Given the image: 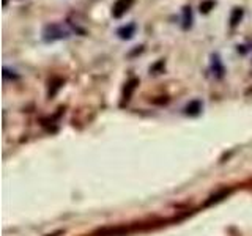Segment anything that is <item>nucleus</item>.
Wrapping results in <instances>:
<instances>
[{"instance_id":"nucleus-12","label":"nucleus","mask_w":252,"mask_h":236,"mask_svg":"<svg viewBox=\"0 0 252 236\" xmlns=\"http://www.w3.org/2000/svg\"><path fill=\"white\" fill-rule=\"evenodd\" d=\"M162 66H164V60H159V61H158V63H156V65L153 66V68H150V71H153V73H155V74H158V73H156V71H158V69H161Z\"/></svg>"},{"instance_id":"nucleus-10","label":"nucleus","mask_w":252,"mask_h":236,"mask_svg":"<svg viewBox=\"0 0 252 236\" xmlns=\"http://www.w3.org/2000/svg\"><path fill=\"white\" fill-rule=\"evenodd\" d=\"M202 110V102L200 101H192L186 106V114L188 115H197Z\"/></svg>"},{"instance_id":"nucleus-11","label":"nucleus","mask_w":252,"mask_h":236,"mask_svg":"<svg viewBox=\"0 0 252 236\" xmlns=\"http://www.w3.org/2000/svg\"><path fill=\"white\" fill-rule=\"evenodd\" d=\"M215 6H216V0H202L199 8H200V13L208 14Z\"/></svg>"},{"instance_id":"nucleus-6","label":"nucleus","mask_w":252,"mask_h":236,"mask_svg":"<svg viewBox=\"0 0 252 236\" xmlns=\"http://www.w3.org/2000/svg\"><path fill=\"white\" fill-rule=\"evenodd\" d=\"M139 85V79H131V81H128L126 82V85H125V88H123V101H126L128 102L129 99H131V96H132V91L136 90V87Z\"/></svg>"},{"instance_id":"nucleus-5","label":"nucleus","mask_w":252,"mask_h":236,"mask_svg":"<svg viewBox=\"0 0 252 236\" xmlns=\"http://www.w3.org/2000/svg\"><path fill=\"white\" fill-rule=\"evenodd\" d=\"M211 69H213V74H215L218 79L224 76V66H222V61H220L218 54L211 55Z\"/></svg>"},{"instance_id":"nucleus-8","label":"nucleus","mask_w":252,"mask_h":236,"mask_svg":"<svg viewBox=\"0 0 252 236\" xmlns=\"http://www.w3.org/2000/svg\"><path fill=\"white\" fill-rule=\"evenodd\" d=\"M232 192V189H220V191L216 194V195H211L210 197V200L205 203V205H211V203H218V202H220L222 199H227V195Z\"/></svg>"},{"instance_id":"nucleus-9","label":"nucleus","mask_w":252,"mask_h":236,"mask_svg":"<svg viewBox=\"0 0 252 236\" xmlns=\"http://www.w3.org/2000/svg\"><path fill=\"white\" fill-rule=\"evenodd\" d=\"M192 26V11H191V6H185L183 8V29L188 30L191 29Z\"/></svg>"},{"instance_id":"nucleus-3","label":"nucleus","mask_w":252,"mask_h":236,"mask_svg":"<svg viewBox=\"0 0 252 236\" xmlns=\"http://www.w3.org/2000/svg\"><path fill=\"white\" fill-rule=\"evenodd\" d=\"M123 233H128V228L120 225V227H107V228H102V230L94 233V236H120Z\"/></svg>"},{"instance_id":"nucleus-7","label":"nucleus","mask_w":252,"mask_h":236,"mask_svg":"<svg viewBox=\"0 0 252 236\" xmlns=\"http://www.w3.org/2000/svg\"><path fill=\"white\" fill-rule=\"evenodd\" d=\"M243 14H244L243 8H233V10H232V14H230V27H232V29H235V27L241 22Z\"/></svg>"},{"instance_id":"nucleus-1","label":"nucleus","mask_w":252,"mask_h":236,"mask_svg":"<svg viewBox=\"0 0 252 236\" xmlns=\"http://www.w3.org/2000/svg\"><path fill=\"white\" fill-rule=\"evenodd\" d=\"M68 36H69V30L66 27H63V24H47L43 29V39L46 43L65 39Z\"/></svg>"},{"instance_id":"nucleus-2","label":"nucleus","mask_w":252,"mask_h":236,"mask_svg":"<svg viewBox=\"0 0 252 236\" xmlns=\"http://www.w3.org/2000/svg\"><path fill=\"white\" fill-rule=\"evenodd\" d=\"M134 2H136V0H117L112 6V16L115 19H120L125 13H128L131 10Z\"/></svg>"},{"instance_id":"nucleus-4","label":"nucleus","mask_w":252,"mask_h":236,"mask_svg":"<svg viewBox=\"0 0 252 236\" xmlns=\"http://www.w3.org/2000/svg\"><path fill=\"white\" fill-rule=\"evenodd\" d=\"M136 30H137V26L134 22H129L126 24V26L120 27L117 30V35L120 36L122 39H131L134 35H136Z\"/></svg>"}]
</instances>
